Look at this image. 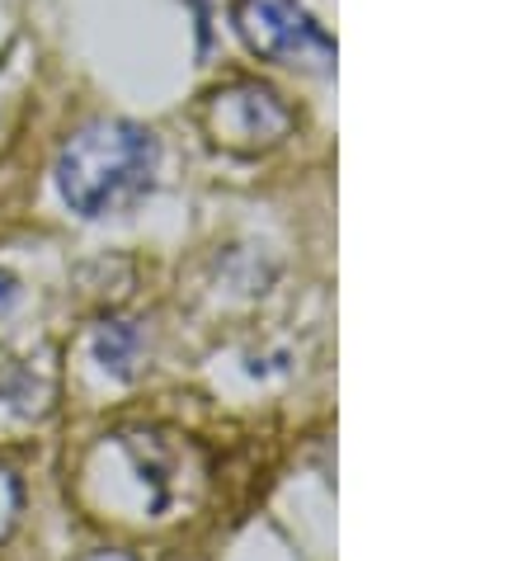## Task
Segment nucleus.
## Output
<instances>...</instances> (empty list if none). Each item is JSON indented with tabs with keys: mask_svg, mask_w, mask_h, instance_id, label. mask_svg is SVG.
I'll list each match as a JSON object with an SVG mask.
<instances>
[{
	"mask_svg": "<svg viewBox=\"0 0 532 561\" xmlns=\"http://www.w3.org/2000/svg\"><path fill=\"white\" fill-rule=\"evenodd\" d=\"M76 495L95 519L161 524L189 495V458L155 430L104 434L76 467Z\"/></svg>",
	"mask_w": 532,
	"mask_h": 561,
	"instance_id": "f257e3e1",
	"label": "nucleus"
},
{
	"mask_svg": "<svg viewBox=\"0 0 532 561\" xmlns=\"http://www.w3.org/2000/svg\"><path fill=\"white\" fill-rule=\"evenodd\" d=\"M155 161V133L128 118H95L67 137L57 156V190L71 213L104 217L151 190Z\"/></svg>",
	"mask_w": 532,
	"mask_h": 561,
	"instance_id": "f03ea898",
	"label": "nucleus"
},
{
	"mask_svg": "<svg viewBox=\"0 0 532 561\" xmlns=\"http://www.w3.org/2000/svg\"><path fill=\"white\" fill-rule=\"evenodd\" d=\"M236 28L245 48L302 71H335V38L302 10V0H236Z\"/></svg>",
	"mask_w": 532,
	"mask_h": 561,
	"instance_id": "7ed1b4c3",
	"label": "nucleus"
},
{
	"mask_svg": "<svg viewBox=\"0 0 532 561\" xmlns=\"http://www.w3.org/2000/svg\"><path fill=\"white\" fill-rule=\"evenodd\" d=\"M203 128H208L217 147L255 156V151L278 147L292 133V108L269 85L236 81V85L208 95V104H203Z\"/></svg>",
	"mask_w": 532,
	"mask_h": 561,
	"instance_id": "20e7f679",
	"label": "nucleus"
},
{
	"mask_svg": "<svg viewBox=\"0 0 532 561\" xmlns=\"http://www.w3.org/2000/svg\"><path fill=\"white\" fill-rule=\"evenodd\" d=\"M57 401V373L24 358L0 373V430H24L38 425Z\"/></svg>",
	"mask_w": 532,
	"mask_h": 561,
	"instance_id": "39448f33",
	"label": "nucleus"
},
{
	"mask_svg": "<svg viewBox=\"0 0 532 561\" xmlns=\"http://www.w3.org/2000/svg\"><path fill=\"white\" fill-rule=\"evenodd\" d=\"M90 350H95V364L108 373V378H137L147 364V340L137 331V321H104L95 340H90Z\"/></svg>",
	"mask_w": 532,
	"mask_h": 561,
	"instance_id": "423d86ee",
	"label": "nucleus"
},
{
	"mask_svg": "<svg viewBox=\"0 0 532 561\" xmlns=\"http://www.w3.org/2000/svg\"><path fill=\"white\" fill-rule=\"evenodd\" d=\"M20 514H24V486H20V477H14L10 467L0 462V542L14 534Z\"/></svg>",
	"mask_w": 532,
	"mask_h": 561,
	"instance_id": "0eeeda50",
	"label": "nucleus"
},
{
	"mask_svg": "<svg viewBox=\"0 0 532 561\" xmlns=\"http://www.w3.org/2000/svg\"><path fill=\"white\" fill-rule=\"evenodd\" d=\"M20 302H24V284H20V274H10L5 264H0V340H5L14 331V317H20Z\"/></svg>",
	"mask_w": 532,
	"mask_h": 561,
	"instance_id": "6e6552de",
	"label": "nucleus"
},
{
	"mask_svg": "<svg viewBox=\"0 0 532 561\" xmlns=\"http://www.w3.org/2000/svg\"><path fill=\"white\" fill-rule=\"evenodd\" d=\"M81 561H137L132 552H118V548H100V552H85Z\"/></svg>",
	"mask_w": 532,
	"mask_h": 561,
	"instance_id": "1a4fd4ad",
	"label": "nucleus"
}]
</instances>
